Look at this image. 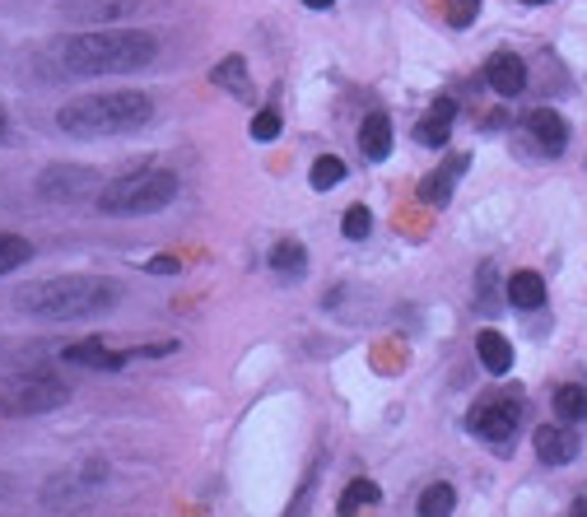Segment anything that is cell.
<instances>
[{
    "label": "cell",
    "instance_id": "6da1fadb",
    "mask_svg": "<svg viewBox=\"0 0 587 517\" xmlns=\"http://www.w3.org/2000/svg\"><path fill=\"white\" fill-rule=\"evenodd\" d=\"M159 43L141 28H94L57 47L61 71L71 75H135L154 61Z\"/></svg>",
    "mask_w": 587,
    "mask_h": 517
},
{
    "label": "cell",
    "instance_id": "7a4b0ae2",
    "mask_svg": "<svg viewBox=\"0 0 587 517\" xmlns=\"http://www.w3.org/2000/svg\"><path fill=\"white\" fill-rule=\"evenodd\" d=\"M117 299H122L117 280H103V275H57V280L28 285L20 294V308L43 322H80V317L108 313Z\"/></svg>",
    "mask_w": 587,
    "mask_h": 517
},
{
    "label": "cell",
    "instance_id": "3957f363",
    "mask_svg": "<svg viewBox=\"0 0 587 517\" xmlns=\"http://www.w3.org/2000/svg\"><path fill=\"white\" fill-rule=\"evenodd\" d=\"M154 117V103L141 89H112V94H89L75 98L57 112V127L75 141H108V135L141 131Z\"/></svg>",
    "mask_w": 587,
    "mask_h": 517
},
{
    "label": "cell",
    "instance_id": "277c9868",
    "mask_svg": "<svg viewBox=\"0 0 587 517\" xmlns=\"http://www.w3.org/2000/svg\"><path fill=\"white\" fill-rule=\"evenodd\" d=\"M178 201V172H164V168H145V172H131V178H117L98 192V211L103 215H154V211H168Z\"/></svg>",
    "mask_w": 587,
    "mask_h": 517
},
{
    "label": "cell",
    "instance_id": "5b68a950",
    "mask_svg": "<svg viewBox=\"0 0 587 517\" xmlns=\"http://www.w3.org/2000/svg\"><path fill=\"white\" fill-rule=\"evenodd\" d=\"M103 480H108V467H103L98 457L80 461V467H71L65 476L47 480V485H43V504L47 508H84V504H94V498H98Z\"/></svg>",
    "mask_w": 587,
    "mask_h": 517
},
{
    "label": "cell",
    "instance_id": "8992f818",
    "mask_svg": "<svg viewBox=\"0 0 587 517\" xmlns=\"http://www.w3.org/2000/svg\"><path fill=\"white\" fill-rule=\"evenodd\" d=\"M71 401V387L57 383V377H20L10 392H0V410L5 416H43V410H57Z\"/></svg>",
    "mask_w": 587,
    "mask_h": 517
},
{
    "label": "cell",
    "instance_id": "52a82bcc",
    "mask_svg": "<svg viewBox=\"0 0 587 517\" xmlns=\"http://www.w3.org/2000/svg\"><path fill=\"white\" fill-rule=\"evenodd\" d=\"M517 416H523V401H517V396H499V401L476 406L466 424H471L476 438L504 447V443H513V434H517Z\"/></svg>",
    "mask_w": 587,
    "mask_h": 517
},
{
    "label": "cell",
    "instance_id": "ba28073f",
    "mask_svg": "<svg viewBox=\"0 0 587 517\" xmlns=\"http://www.w3.org/2000/svg\"><path fill=\"white\" fill-rule=\"evenodd\" d=\"M486 80L499 98H517L527 89V61L513 57V51H494V57L486 61Z\"/></svg>",
    "mask_w": 587,
    "mask_h": 517
},
{
    "label": "cell",
    "instance_id": "9c48e42d",
    "mask_svg": "<svg viewBox=\"0 0 587 517\" xmlns=\"http://www.w3.org/2000/svg\"><path fill=\"white\" fill-rule=\"evenodd\" d=\"M94 182L98 178L89 168H47L38 178V192H43V201H75L80 187L84 192H94Z\"/></svg>",
    "mask_w": 587,
    "mask_h": 517
},
{
    "label": "cell",
    "instance_id": "30bf717a",
    "mask_svg": "<svg viewBox=\"0 0 587 517\" xmlns=\"http://www.w3.org/2000/svg\"><path fill=\"white\" fill-rule=\"evenodd\" d=\"M531 447H537V457L546 461V467H568V461L578 457V434L555 429V424H541L537 434H531Z\"/></svg>",
    "mask_w": 587,
    "mask_h": 517
},
{
    "label": "cell",
    "instance_id": "8fae6325",
    "mask_svg": "<svg viewBox=\"0 0 587 517\" xmlns=\"http://www.w3.org/2000/svg\"><path fill=\"white\" fill-rule=\"evenodd\" d=\"M131 350H108V345L103 340H84V345H71V350H65V364H80V369H98V373H117V369H127L131 364Z\"/></svg>",
    "mask_w": 587,
    "mask_h": 517
},
{
    "label": "cell",
    "instance_id": "7c38bea8",
    "mask_svg": "<svg viewBox=\"0 0 587 517\" xmlns=\"http://www.w3.org/2000/svg\"><path fill=\"white\" fill-rule=\"evenodd\" d=\"M527 131H531V141H537L541 154H560L568 145V122L560 112H550V108L527 112Z\"/></svg>",
    "mask_w": 587,
    "mask_h": 517
},
{
    "label": "cell",
    "instance_id": "4fadbf2b",
    "mask_svg": "<svg viewBox=\"0 0 587 517\" xmlns=\"http://www.w3.org/2000/svg\"><path fill=\"white\" fill-rule=\"evenodd\" d=\"M453 117H457V103H453V98H439L434 108L420 117L416 141L429 145V149H443V145H447V135H453Z\"/></svg>",
    "mask_w": 587,
    "mask_h": 517
},
{
    "label": "cell",
    "instance_id": "5bb4252c",
    "mask_svg": "<svg viewBox=\"0 0 587 517\" xmlns=\"http://www.w3.org/2000/svg\"><path fill=\"white\" fill-rule=\"evenodd\" d=\"M466 164H471L466 154H453V159H447L439 172H429V178L420 182V201H424V205H439V211H443V205L453 201V182L466 172Z\"/></svg>",
    "mask_w": 587,
    "mask_h": 517
},
{
    "label": "cell",
    "instance_id": "9a60e30c",
    "mask_svg": "<svg viewBox=\"0 0 587 517\" xmlns=\"http://www.w3.org/2000/svg\"><path fill=\"white\" fill-rule=\"evenodd\" d=\"M135 10V0H71L65 5V20L75 24H112V20H127Z\"/></svg>",
    "mask_w": 587,
    "mask_h": 517
},
{
    "label": "cell",
    "instance_id": "2e32d148",
    "mask_svg": "<svg viewBox=\"0 0 587 517\" xmlns=\"http://www.w3.org/2000/svg\"><path fill=\"white\" fill-rule=\"evenodd\" d=\"M504 299L517 308V313H537V308L546 303V280L537 270H517V275H508Z\"/></svg>",
    "mask_w": 587,
    "mask_h": 517
},
{
    "label": "cell",
    "instance_id": "e0dca14e",
    "mask_svg": "<svg viewBox=\"0 0 587 517\" xmlns=\"http://www.w3.org/2000/svg\"><path fill=\"white\" fill-rule=\"evenodd\" d=\"M359 149H364V159L383 164L392 154V117L387 112H369L364 127H359Z\"/></svg>",
    "mask_w": 587,
    "mask_h": 517
},
{
    "label": "cell",
    "instance_id": "ac0fdd59",
    "mask_svg": "<svg viewBox=\"0 0 587 517\" xmlns=\"http://www.w3.org/2000/svg\"><path fill=\"white\" fill-rule=\"evenodd\" d=\"M476 354H480V364H486L494 377H504L513 369V340L499 336V332H480L476 336Z\"/></svg>",
    "mask_w": 587,
    "mask_h": 517
},
{
    "label": "cell",
    "instance_id": "d6986e66",
    "mask_svg": "<svg viewBox=\"0 0 587 517\" xmlns=\"http://www.w3.org/2000/svg\"><path fill=\"white\" fill-rule=\"evenodd\" d=\"M271 270L289 275V280H303L308 275V248L299 243V238H280V243L271 248Z\"/></svg>",
    "mask_w": 587,
    "mask_h": 517
},
{
    "label": "cell",
    "instance_id": "ffe728a7",
    "mask_svg": "<svg viewBox=\"0 0 587 517\" xmlns=\"http://www.w3.org/2000/svg\"><path fill=\"white\" fill-rule=\"evenodd\" d=\"M211 80L219 84V89H229V94H238V98H248V61H243V57H224L215 71H211Z\"/></svg>",
    "mask_w": 587,
    "mask_h": 517
},
{
    "label": "cell",
    "instance_id": "44dd1931",
    "mask_svg": "<svg viewBox=\"0 0 587 517\" xmlns=\"http://www.w3.org/2000/svg\"><path fill=\"white\" fill-rule=\"evenodd\" d=\"M555 416H564L568 424L587 420V387H583V383H564V387L555 392Z\"/></svg>",
    "mask_w": 587,
    "mask_h": 517
},
{
    "label": "cell",
    "instance_id": "7402d4cb",
    "mask_svg": "<svg viewBox=\"0 0 587 517\" xmlns=\"http://www.w3.org/2000/svg\"><path fill=\"white\" fill-rule=\"evenodd\" d=\"M33 262V243L20 233H0V275H10V270H20Z\"/></svg>",
    "mask_w": 587,
    "mask_h": 517
},
{
    "label": "cell",
    "instance_id": "603a6c76",
    "mask_svg": "<svg viewBox=\"0 0 587 517\" xmlns=\"http://www.w3.org/2000/svg\"><path fill=\"white\" fill-rule=\"evenodd\" d=\"M378 498H383V490L373 485V480H350V485H345V494H340V513H359V508H369V504H378Z\"/></svg>",
    "mask_w": 587,
    "mask_h": 517
},
{
    "label": "cell",
    "instance_id": "cb8c5ba5",
    "mask_svg": "<svg viewBox=\"0 0 587 517\" xmlns=\"http://www.w3.org/2000/svg\"><path fill=\"white\" fill-rule=\"evenodd\" d=\"M457 508V494H453V485H429L424 494H420V517H447Z\"/></svg>",
    "mask_w": 587,
    "mask_h": 517
},
{
    "label": "cell",
    "instance_id": "d4e9b609",
    "mask_svg": "<svg viewBox=\"0 0 587 517\" xmlns=\"http://www.w3.org/2000/svg\"><path fill=\"white\" fill-rule=\"evenodd\" d=\"M308 182H313V192H332L336 182H345V164L332 159V154H322V159L313 164V172H308Z\"/></svg>",
    "mask_w": 587,
    "mask_h": 517
},
{
    "label": "cell",
    "instance_id": "484cf974",
    "mask_svg": "<svg viewBox=\"0 0 587 517\" xmlns=\"http://www.w3.org/2000/svg\"><path fill=\"white\" fill-rule=\"evenodd\" d=\"M340 233L350 238V243H364V238L373 233V215H369V205H350L340 219Z\"/></svg>",
    "mask_w": 587,
    "mask_h": 517
},
{
    "label": "cell",
    "instance_id": "4316f807",
    "mask_svg": "<svg viewBox=\"0 0 587 517\" xmlns=\"http://www.w3.org/2000/svg\"><path fill=\"white\" fill-rule=\"evenodd\" d=\"M275 135H280V112L275 108H262L252 117V141H262V145H271Z\"/></svg>",
    "mask_w": 587,
    "mask_h": 517
},
{
    "label": "cell",
    "instance_id": "83f0119b",
    "mask_svg": "<svg viewBox=\"0 0 587 517\" xmlns=\"http://www.w3.org/2000/svg\"><path fill=\"white\" fill-rule=\"evenodd\" d=\"M476 14H480V0H447V24L453 28H471Z\"/></svg>",
    "mask_w": 587,
    "mask_h": 517
},
{
    "label": "cell",
    "instance_id": "f1b7e54d",
    "mask_svg": "<svg viewBox=\"0 0 587 517\" xmlns=\"http://www.w3.org/2000/svg\"><path fill=\"white\" fill-rule=\"evenodd\" d=\"M178 270H182L178 256H154L149 262V275H178Z\"/></svg>",
    "mask_w": 587,
    "mask_h": 517
},
{
    "label": "cell",
    "instance_id": "f546056e",
    "mask_svg": "<svg viewBox=\"0 0 587 517\" xmlns=\"http://www.w3.org/2000/svg\"><path fill=\"white\" fill-rule=\"evenodd\" d=\"M303 5H308V10H332L336 0H303Z\"/></svg>",
    "mask_w": 587,
    "mask_h": 517
},
{
    "label": "cell",
    "instance_id": "4dcf8cb0",
    "mask_svg": "<svg viewBox=\"0 0 587 517\" xmlns=\"http://www.w3.org/2000/svg\"><path fill=\"white\" fill-rule=\"evenodd\" d=\"M574 517H587V494H583V498H574Z\"/></svg>",
    "mask_w": 587,
    "mask_h": 517
},
{
    "label": "cell",
    "instance_id": "1f68e13d",
    "mask_svg": "<svg viewBox=\"0 0 587 517\" xmlns=\"http://www.w3.org/2000/svg\"><path fill=\"white\" fill-rule=\"evenodd\" d=\"M5 127H10V117H5V108H0V135H5Z\"/></svg>",
    "mask_w": 587,
    "mask_h": 517
},
{
    "label": "cell",
    "instance_id": "d6a6232c",
    "mask_svg": "<svg viewBox=\"0 0 587 517\" xmlns=\"http://www.w3.org/2000/svg\"><path fill=\"white\" fill-rule=\"evenodd\" d=\"M523 5H550V0H523Z\"/></svg>",
    "mask_w": 587,
    "mask_h": 517
}]
</instances>
